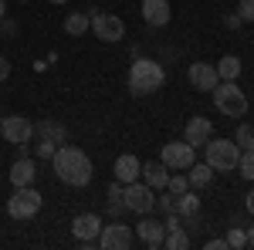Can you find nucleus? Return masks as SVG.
Segmentation results:
<instances>
[{
	"instance_id": "nucleus-28",
	"label": "nucleus",
	"mask_w": 254,
	"mask_h": 250,
	"mask_svg": "<svg viewBox=\"0 0 254 250\" xmlns=\"http://www.w3.org/2000/svg\"><path fill=\"white\" fill-rule=\"evenodd\" d=\"M237 169H241V176H244V179H254V149H244V152H241Z\"/></svg>"
},
{
	"instance_id": "nucleus-14",
	"label": "nucleus",
	"mask_w": 254,
	"mask_h": 250,
	"mask_svg": "<svg viewBox=\"0 0 254 250\" xmlns=\"http://www.w3.org/2000/svg\"><path fill=\"white\" fill-rule=\"evenodd\" d=\"M170 17H173L170 0H142V20H146L149 27H166Z\"/></svg>"
},
{
	"instance_id": "nucleus-40",
	"label": "nucleus",
	"mask_w": 254,
	"mask_h": 250,
	"mask_svg": "<svg viewBox=\"0 0 254 250\" xmlns=\"http://www.w3.org/2000/svg\"><path fill=\"white\" fill-rule=\"evenodd\" d=\"M51 3H68V0H51Z\"/></svg>"
},
{
	"instance_id": "nucleus-24",
	"label": "nucleus",
	"mask_w": 254,
	"mask_h": 250,
	"mask_svg": "<svg viewBox=\"0 0 254 250\" xmlns=\"http://www.w3.org/2000/svg\"><path fill=\"white\" fill-rule=\"evenodd\" d=\"M214 68H217V75H220V81H237L241 78V58H234V54L220 58Z\"/></svg>"
},
{
	"instance_id": "nucleus-31",
	"label": "nucleus",
	"mask_w": 254,
	"mask_h": 250,
	"mask_svg": "<svg viewBox=\"0 0 254 250\" xmlns=\"http://www.w3.org/2000/svg\"><path fill=\"white\" fill-rule=\"evenodd\" d=\"M237 17L241 20H254V0H241V3H237Z\"/></svg>"
},
{
	"instance_id": "nucleus-27",
	"label": "nucleus",
	"mask_w": 254,
	"mask_h": 250,
	"mask_svg": "<svg viewBox=\"0 0 254 250\" xmlns=\"http://www.w3.org/2000/svg\"><path fill=\"white\" fill-rule=\"evenodd\" d=\"M227 247L231 250L248 247V230H244V227H231V230H227Z\"/></svg>"
},
{
	"instance_id": "nucleus-30",
	"label": "nucleus",
	"mask_w": 254,
	"mask_h": 250,
	"mask_svg": "<svg viewBox=\"0 0 254 250\" xmlns=\"http://www.w3.org/2000/svg\"><path fill=\"white\" fill-rule=\"evenodd\" d=\"M166 190H170V193H187V190H190V179H187V176H170Z\"/></svg>"
},
{
	"instance_id": "nucleus-2",
	"label": "nucleus",
	"mask_w": 254,
	"mask_h": 250,
	"mask_svg": "<svg viewBox=\"0 0 254 250\" xmlns=\"http://www.w3.org/2000/svg\"><path fill=\"white\" fill-rule=\"evenodd\" d=\"M166 81V71L163 64L153 58H132V68H129V92L132 95H153L163 88Z\"/></svg>"
},
{
	"instance_id": "nucleus-21",
	"label": "nucleus",
	"mask_w": 254,
	"mask_h": 250,
	"mask_svg": "<svg viewBox=\"0 0 254 250\" xmlns=\"http://www.w3.org/2000/svg\"><path fill=\"white\" fill-rule=\"evenodd\" d=\"M187 179H190V190H207V186L214 183V169H210L207 162H193Z\"/></svg>"
},
{
	"instance_id": "nucleus-6",
	"label": "nucleus",
	"mask_w": 254,
	"mask_h": 250,
	"mask_svg": "<svg viewBox=\"0 0 254 250\" xmlns=\"http://www.w3.org/2000/svg\"><path fill=\"white\" fill-rule=\"evenodd\" d=\"M88 17H92V34H95L98 41L116 44V41L126 38V24H122V17L105 14V10H98V7H88Z\"/></svg>"
},
{
	"instance_id": "nucleus-20",
	"label": "nucleus",
	"mask_w": 254,
	"mask_h": 250,
	"mask_svg": "<svg viewBox=\"0 0 254 250\" xmlns=\"http://www.w3.org/2000/svg\"><path fill=\"white\" fill-rule=\"evenodd\" d=\"M64 31H68L71 38L88 34V31H92V17H88V10H71V14L64 17Z\"/></svg>"
},
{
	"instance_id": "nucleus-19",
	"label": "nucleus",
	"mask_w": 254,
	"mask_h": 250,
	"mask_svg": "<svg viewBox=\"0 0 254 250\" xmlns=\"http://www.w3.org/2000/svg\"><path fill=\"white\" fill-rule=\"evenodd\" d=\"M142 183H146L149 190H166V183H170L166 166H163V162H142Z\"/></svg>"
},
{
	"instance_id": "nucleus-35",
	"label": "nucleus",
	"mask_w": 254,
	"mask_h": 250,
	"mask_svg": "<svg viewBox=\"0 0 254 250\" xmlns=\"http://www.w3.org/2000/svg\"><path fill=\"white\" fill-rule=\"evenodd\" d=\"M244 206H248V213H251V216H254V190L248 193V196H244Z\"/></svg>"
},
{
	"instance_id": "nucleus-7",
	"label": "nucleus",
	"mask_w": 254,
	"mask_h": 250,
	"mask_svg": "<svg viewBox=\"0 0 254 250\" xmlns=\"http://www.w3.org/2000/svg\"><path fill=\"white\" fill-rule=\"evenodd\" d=\"M122 200H126V210L139 213V216H146V213H153L156 206V190H149L146 183H129L126 190H122Z\"/></svg>"
},
{
	"instance_id": "nucleus-9",
	"label": "nucleus",
	"mask_w": 254,
	"mask_h": 250,
	"mask_svg": "<svg viewBox=\"0 0 254 250\" xmlns=\"http://www.w3.org/2000/svg\"><path fill=\"white\" fill-rule=\"evenodd\" d=\"M196 149L187 142V139H180V142H166L163 146V155H159V162L166 166V169H190L196 159Z\"/></svg>"
},
{
	"instance_id": "nucleus-4",
	"label": "nucleus",
	"mask_w": 254,
	"mask_h": 250,
	"mask_svg": "<svg viewBox=\"0 0 254 250\" xmlns=\"http://www.w3.org/2000/svg\"><path fill=\"white\" fill-rule=\"evenodd\" d=\"M214 105H217V112L227 115V118H244L248 115V95L241 92L237 81H217Z\"/></svg>"
},
{
	"instance_id": "nucleus-8",
	"label": "nucleus",
	"mask_w": 254,
	"mask_h": 250,
	"mask_svg": "<svg viewBox=\"0 0 254 250\" xmlns=\"http://www.w3.org/2000/svg\"><path fill=\"white\" fill-rule=\"evenodd\" d=\"M0 135L10 142V146H27L34 139V122L24 115H3L0 118Z\"/></svg>"
},
{
	"instance_id": "nucleus-26",
	"label": "nucleus",
	"mask_w": 254,
	"mask_h": 250,
	"mask_svg": "<svg viewBox=\"0 0 254 250\" xmlns=\"http://www.w3.org/2000/svg\"><path fill=\"white\" fill-rule=\"evenodd\" d=\"M234 142L241 146V152H244V149H254V125H237Z\"/></svg>"
},
{
	"instance_id": "nucleus-39",
	"label": "nucleus",
	"mask_w": 254,
	"mask_h": 250,
	"mask_svg": "<svg viewBox=\"0 0 254 250\" xmlns=\"http://www.w3.org/2000/svg\"><path fill=\"white\" fill-rule=\"evenodd\" d=\"M7 17V3H3V0H0V20Z\"/></svg>"
},
{
	"instance_id": "nucleus-22",
	"label": "nucleus",
	"mask_w": 254,
	"mask_h": 250,
	"mask_svg": "<svg viewBox=\"0 0 254 250\" xmlns=\"http://www.w3.org/2000/svg\"><path fill=\"white\" fill-rule=\"evenodd\" d=\"M122 190H126V183H109V190H105V203H109V213L119 216V213H126V200H122Z\"/></svg>"
},
{
	"instance_id": "nucleus-11",
	"label": "nucleus",
	"mask_w": 254,
	"mask_h": 250,
	"mask_svg": "<svg viewBox=\"0 0 254 250\" xmlns=\"http://www.w3.org/2000/svg\"><path fill=\"white\" fill-rule=\"evenodd\" d=\"M71 233H75V240L81 247H92L98 240V233H102V216L98 213H78L75 223H71Z\"/></svg>"
},
{
	"instance_id": "nucleus-18",
	"label": "nucleus",
	"mask_w": 254,
	"mask_h": 250,
	"mask_svg": "<svg viewBox=\"0 0 254 250\" xmlns=\"http://www.w3.org/2000/svg\"><path fill=\"white\" fill-rule=\"evenodd\" d=\"M34 179H38V166L31 159H17L10 166V183L14 186H34Z\"/></svg>"
},
{
	"instance_id": "nucleus-13",
	"label": "nucleus",
	"mask_w": 254,
	"mask_h": 250,
	"mask_svg": "<svg viewBox=\"0 0 254 250\" xmlns=\"http://www.w3.org/2000/svg\"><path fill=\"white\" fill-rule=\"evenodd\" d=\"M187 78H190V85L200 88V92H214L217 81H220L217 68H214V64H207V61H193V64L187 68Z\"/></svg>"
},
{
	"instance_id": "nucleus-16",
	"label": "nucleus",
	"mask_w": 254,
	"mask_h": 250,
	"mask_svg": "<svg viewBox=\"0 0 254 250\" xmlns=\"http://www.w3.org/2000/svg\"><path fill=\"white\" fill-rule=\"evenodd\" d=\"M34 135H38V139H48V142H55V146H64V142H68V129L61 125L58 118H41L38 125H34Z\"/></svg>"
},
{
	"instance_id": "nucleus-23",
	"label": "nucleus",
	"mask_w": 254,
	"mask_h": 250,
	"mask_svg": "<svg viewBox=\"0 0 254 250\" xmlns=\"http://www.w3.org/2000/svg\"><path fill=\"white\" fill-rule=\"evenodd\" d=\"M176 216H193V213H200V200H196L193 190L187 193H176Z\"/></svg>"
},
{
	"instance_id": "nucleus-36",
	"label": "nucleus",
	"mask_w": 254,
	"mask_h": 250,
	"mask_svg": "<svg viewBox=\"0 0 254 250\" xmlns=\"http://www.w3.org/2000/svg\"><path fill=\"white\" fill-rule=\"evenodd\" d=\"M0 24H3V31H7V34H14V31H17V24H14V20H7V17L0 20Z\"/></svg>"
},
{
	"instance_id": "nucleus-1",
	"label": "nucleus",
	"mask_w": 254,
	"mask_h": 250,
	"mask_svg": "<svg viewBox=\"0 0 254 250\" xmlns=\"http://www.w3.org/2000/svg\"><path fill=\"white\" fill-rule=\"evenodd\" d=\"M51 162H55V173L64 186H88L92 183V176H95V166H92V159L81 152L78 146H58L55 155H51Z\"/></svg>"
},
{
	"instance_id": "nucleus-29",
	"label": "nucleus",
	"mask_w": 254,
	"mask_h": 250,
	"mask_svg": "<svg viewBox=\"0 0 254 250\" xmlns=\"http://www.w3.org/2000/svg\"><path fill=\"white\" fill-rule=\"evenodd\" d=\"M156 206H159L163 213H173V210H176V193L163 190V196H156Z\"/></svg>"
},
{
	"instance_id": "nucleus-12",
	"label": "nucleus",
	"mask_w": 254,
	"mask_h": 250,
	"mask_svg": "<svg viewBox=\"0 0 254 250\" xmlns=\"http://www.w3.org/2000/svg\"><path fill=\"white\" fill-rule=\"evenodd\" d=\"M136 237L146 244V247L156 250V247H163V240H166V223H163V220H153V216L146 213V216L136 223Z\"/></svg>"
},
{
	"instance_id": "nucleus-25",
	"label": "nucleus",
	"mask_w": 254,
	"mask_h": 250,
	"mask_svg": "<svg viewBox=\"0 0 254 250\" xmlns=\"http://www.w3.org/2000/svg\"><path fill=\"white\" fill-rule=\"evenodd\" d=\"M163 247H166V250H187V247H190V233L183 230V223L166 230V240H163Z\"/></svg>"
},
{
	"instance_id": "nucleus-38",
	"label": "nucleus",
	"mask_w": 254,
	"mask_h": 250,
	"mask_svg": "<svg viewBox=\"0 0 254 250\" xmlns=\"http://www.w3.org/2000/svg\"><path fill=\"white\" fill-rule=\"evenodd\" d=\"M248 247H254V223L248 227Z\"/></svg>"
},
{
	"instance_id": "nucleus-15",
	"label": "nucleus",
	"mask_w": 254,
	"mask_h": 250,
	"mask_svg": "<svg viewBox=\"0 0 254 250\" xmlns=\"http://www.w3.org/2000/svg\"><path fill=\"white\" fill-rule=\"evenodd\" d=\"M210 135H214V125H210V118H203V115H193L190 118V122H187V135H183V139H187V142H190V146H207V139H210Z\"/></svg>"
},
{
	"instance_id": "nucleus-17",
	"label": "nucleus",
	"mask_w": 254,
	"mask_h": 250,
	"mask_svg": "<svg viewBox=\"0 0 254 250\" xmlns=\"http://www.w3.org/2000/svg\"><path fill=\"white\" fill-rule=\"evenodd\" d=\"M139 176H142V162H139L132 152H126V155H119V159H116V179H119V183L129 186V183H136Z\"/></svg>"
},
{
	"instance_id": "nucleus-34",
	"label": "nucleus",
	"mask_w": 254,
	"mask_h": 250,
	"mask_svg": "<svg viewBox=\"0 0 254 250\" xmlns=\"http://www.w3.org/2000/svg\"><path fill=\"white\" fill-rule=\"evenodd\" d=\"M7 75H10V61L0 58V81H7Z\"/></svg>"
},
{
	"instance_id": "nucleus-37",
	"label": "nucleus",
	"mask_w": 254,
	"mask_h": 250,
	"mask_svg": "<svg viewBox=\"0 0 254 250\" xmlns=\"http://www.w3.org/2000/svg\"><path fill=\"white\" fill-rule=\"evenodd\" d=\"M224 24H227V27H237V24H241V17H237V14H227V17H224Z\"/></svg>"
},
{
	"instance_id": "nucleus-33",
	"label": "nucleus",
	"mask_w": 254,
	"mask_h": 250,
	"mask_svg": "<svg viewBox=\"0 0 254 250\" xmlns=\"http://www.w3.org/2000/svg\"><path fill=\"white\" fill-rule=\"evenodd\" d=\"M207 250H231V247H227V237H214V240H207Z\"/></svg>"
},
{
	"instance_id": "nucleus-3",
	"label": "nucleus",
	"mask_w": 254,
	"mask_h": 250,
	"mask_svg": "<svg viewBox=\"0 0 254 250\" xmlns=\"http://www.w3.org/2000/svg\"><path fill=\"white\" fill-rule=\"evenodd\" d=\"M237 159H241V146H237L234 139H207V166L214 169V173H234L237 169Z\"/></svg>"
},
{
	"instance_id": "nucleus-5",
	"label": "nucleus",
	"mask_w": 254,
	"mask_h": 250,
	"mask_svg": "<svg viewBox=\"0 0 254 250\" xmlns=\"http://www.w3.org/2000/svg\"><path fill=\"white\" fill-rule=\"evenodd\" d=\"M41 203H44V196L34 186H14V196L7 200V213L14 220H31V216H38Z\"/></svg>"
},
{
	"instance_id": "nucleus-10",
	"label": "nucleus",
	"mask_w": 254,
	"mask_h": 250,
	"mask_svg": "<svg viewBox=\"0 0 254 250\" xmlns=\"http://www.w3.org/2000/svg\"><path fill=\"white\" fill-rule=\"evenodd\" d=\"M98 247H105V250H129L132 247V227H126V223H102V233H98V240H95Z\"/></svg>"
},
{
	"instance_id": "nucleus-41",
	"label": "nucleus",
	"mask_w": 254,
	"mask_h": 250,
	"mask_svg": "<svg viewBox=\"0 0 254 250\" xmlns=\"http://www.w3.org/2000/svg\"><path fill=\"white\" fill-rule=\"evenodd\" d=\"M20 3H27V0H20Z\"/></svg>"
},
{
	"instance_id": "nucleus-32",
	"label": "nucleus",
	"mask_w": 254,
	"mask_h": 250,
	"mask_svg": "<svg viewBox=\"0 0 254 250\" xmlns=\"http://www.w3.org/2000/svg\"><path fill=\"white\" fill-rule=\"evenodd\" d=\"M55 149H58L55 142H48V139H38V155H41V159H51V155H55Z\"/></svg>"
}]
</instances>
